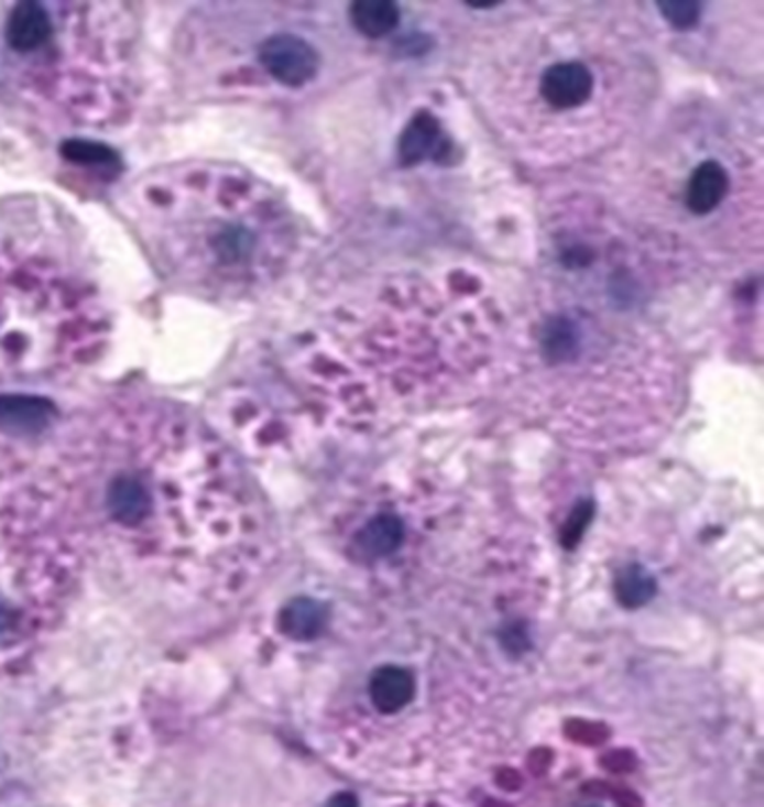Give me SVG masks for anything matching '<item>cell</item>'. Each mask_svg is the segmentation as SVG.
Wrapping results in <instances>:
<instances>
[{"label":"cell","mask_w":764,"mask_h":807,"mask_svg":"<svg viewBox=\"0 0 764 807\" xmlns=\"http://www.w3.org/2000/svg\"><path fill=\"white\" fill-rule=\"evenodd\" d=\"M354 28L370 39L391 34L400 23V10L391 0H359L350 8Z\"/></svg>","instance_id":"11"},{"label":"cell","mask_w":764,"mask_h":807,"mask_svg":"<svg viewBox=\"0 0 764 807\" xmlns=\"http://www.w3.org/2000/svg\"><path fill=\"white\" fill-rule=\"evenodd\" d=\"M155 484L142 469H117L101 491L103 510L121 527H140L155 510Z\"/></svg>","instance_id":"2"},{"label":"cell","mask_w":764,"mask_h":807,"mask_svg":"<svg viewBox=\"0 0 764 807\" xmlns=\"http://www.w3.org/2000/svg\"><path fill=\"white\" fill-rule=\"evenodd\" d=\"M54 408L43 397L0 395V428L14 433L41 430L50 424Z\"/></svg>","instance_id":"7"},{"label":"cell","mask_w":764,"mask_h":807,"mask_svg":"<svg viewBox=\"0 0 764 807\" xmlns=\"http://www.w3.org/2000/svg\"><path fill=\"white\" fill-rule=\"evenodd\" d=\"M577 343V335L575 330H571V326H567L565 321L558 324V326H552L547 330V337H545V348L549 355L554 357H565L571 352V348H575Z\"/></svg>","instance_id":"14"},{"label":"cell","mask_w":764,"mask_h":807,"mask_svg":"<svg viewBox=\"0 0 764 807\" xmlns=\"http://www.w3.org/2000/svg\"><path fill=\"white\" fill-rule=\"evenodd\" d=\"M328 807H357V800H354V796L352 794H337L332 800H330V805Z\"/></svg>","instance_id":"16"},{"label":"cell","mask_w":764,"mask_h":807,"mask_svg":"<svg viewBox=\"0 0 764 807\" xmlns=\"http://www.w3.org/2000/svg\"><path fill=\"white\" fill-rule=\"evenodd\" d=\"M370 700L381 713L402 711L415 696V679L402 666H384L370 677Z\"/></svg>","instance_id":"5"},{"label":"cell","mask_w":764,"mask_h":807,"mask_svg":"<svg viewBox=\"0 0 764 807\" xmlns=\"http://www.w3.org/2000/svg\"><path fill=\"white\" fill-rule=\"evenodd\" d=\"M441 149V131L433 114L419 112L402 135L400 157L404 164H417L426 157H437Z\"/></svg>","instance_id":"9"},{"label":"cell","mask_w":764,"mask_h":807,"mask_svg":"<svg viewBox=\"0 0 764 807\" xmlns=\"http://www.w3.org/2000/svg\"><path fill=\"white\" fill-rule=\"evenodd\" d=\"M404 541V525L397 516L381 514L363 525L354 538V552L363 558H381L393 554Z\"/></svg>","instance_id":"8"},{"label":"cell","mask_w":764,"mask_h":807,"mask_svg":"<svg viewBox=\"0 0 764 807\" xmlns=\"http://www.w3.org/2000/svg\"><path fill=\"white\" fill-rule=\"evenodd\" d=\"M259 58L272 79L290 88L305 86L318 70L316 50L294 34H276L263 41Z\"/></svg>","instance_id":"3"},{"label":"cell","mask_w":764,"mask_h":807,"mask_svg":"<svg viewBox=\"0 0 764 807\" xmlns=\"http://www.w3.org/2000/svg\"><path fill=\"white\" fill-rule=\"evenodd\" d=\"M729 192V175L722 164L705 162L695 168L686 189V205L692 214H711Z\"/></svg>","instance_id":"6"},{"label":"cell","mask_w":764,"mask_h":807,"mask_svg":"<svg viewBox=\"0 0 764 807\" xmlns=\"http://www.w3.org/2000/svg\"><path fill=\"white\" fill-rule=\"evenodd\" d=\"M328 624V610L314 599H294L281 612V629L292 640H314Z\"/></svg>","instance_id":"10"},{"label":"cell","mask_w":764,"mask_h":807,"mask_svg":"<svg viewBox=\"0 0 764 807\" xmlns=\"http://www.w3.org/2000/svg\"><path fill=\"white\" fill-rule=\"evenodd\" d=\"M590 505H581L575 516H571V521H567V532H565V538L569 536V543H575L581 534V530L588 525V516H590Z\"/></svg>","instance_id":"15"},{"label":"cell","mask_w":764,"mask_h":807,"mask_svg":"<svg viewBox=\"0 0 764 807\" xmlns=\"http://www.w3.org/2000/svg\"><path fill=\"white\" fill-rule=\"evenodd\" d=\"M592 86H594L592 73L586 66L575 64V61H565V64L552 66L541 81L545 101L558 110L581 106L590 97Z\"/></svg>","instance_id":"4"},{"label":"cell","mask_w":764,"mask_h":807,"mask_svg":"<svg viewBox=\"0 0 764 807\" xmlns=\"http://www.w3.org/2000/svg\"><path fill=\"white\" fill-rule=\"evenodd\" d=\"M616 597L619 601L625 606V608H640V606H646L655 592H657V586H655V579L648 570H644L642 566H627L619 572L616 577Z\"/></svg>","instance_id":"12"},{"label":"cell","mask_w":764,"mask_h":807,"mask_svg":"<svg viewBox=\"0 0 764 807\" xmlns=\"http://www.w3.org/2000/svg\"><path fill=\"white\" fill-rule=\"evenodd\" d=\"M231 179L207 171L166 175L142 196L153 250L190 287L225 292L259 274L263 231L229 196Z\"/></svg>","instance_id":"1"},{"label":"cell","mask_w":764,"mask_h":807,"mask_svg":"<svg viewBox=\"0 0 764 807\" xmlns=\"http://www.w3.org/2000/svg\"><path fill=\"white\" fill-rule=\"evenodd\" d=\"M659 10L666 17V21L679 30L692 28L699 17V8L690 3V0H673V3H662Z\"/></svg>","instance_id":"13"}]
</instances>
